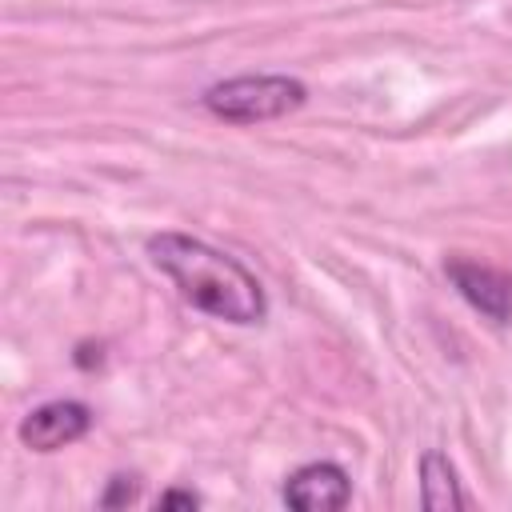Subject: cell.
I'll return each mask as SVG.
<instances>
[{
  "label": "cell",
  "instance_id": "cell-2",
  "mask_svg": "<svg viewBox=\"0 0 512 512\" xmlns=\"http://www.w3.org/2000/svg\"><path fill=\"white\" fill-rule=\"evenodd\" d=\"M308 100V88L292 76H236L204 92V108L232 124H260L296 112Z\"/></svg>",
  "mask_w": 512,
  "mask_h": 512
},
{
  "label": "cell",
  "instance_id": "cell-3",
  "mask_svg": "<svg viewBox=\"0 0 512 512\" xmlns=\"http://www.w3.org/2000/svg\"><path fill=\"white\" fill-rule=\"evenodd\" d=\"M92 428V412L80 400H48L20 420V440L32 452H56Z\"/></svg>",
  "mask_w": 512,
  "mask_h": 512
},
{
  "label": "cell",
  "instance_id": "cell-4",
  "mask_svg": "<svg viewBox=\"0 0 512 512\" xmlns=\"http://www.w3.org/2000/svg\"><path fill=\"white\" fill-rule=\"evenodd\" d=\"M444 272L460 288V296L472 308H480L488 320H496V324L512 320V276L508 272H496V268L472 264V260H448Z\"/></svg>",
  "mask_w": 512,
  "mask_h": 512
},
{
  "label": "cell",
  "instance_id": "cell-6",
  "mask_svg": "<svg viewBox=\"0 0 512 512\" xmlns=\"http://www.w3.org/2000/svg\"><path fill=\"white\" fill-rule=\"evenodd\" d=\"M420 504H424L428 512L464 508L456 472H452L448 456H440V452H424V460H420Z\"/></svg>",
  "mask_w": 512,
  "mask_h": 512
},
{
  "label": "cell",
  "instance_id": "cell-7",
  "mask_svg": "<svg viewBox=\"0 0 512 512\" xmlns=\"http://www.w3.org/2000/svg\"><path fill=\"white\" fill-rule=\"evenodd\" d=\"M136 500V480L132 476H112V488L100 496L104 508H116V504H132Z\"/></svg>",
  "mask_w": 512,
  "mask_h": 512
},
{
  "label": "cell",
  "instance_id": "cell-5",
  "mask_svg": "<svg viewBox=\"0 0 512 512\" xmlns=\"http://www.w3.org/2000/svg\"><path fill=\"white\" fill-rule=\"evenodd\" d=\"M280 496L288 508H300V512H332L352 500V480L344 476V468L320 460V464L296 468Z\"/></svg>",
  "mask_w": 512,
  "mask_h": 512
},
{
  "label": "cell",
  "instance_id": "cell-8",
  "mask_svg": "<svg viewBox=\"0 0 512 512\" xmlns=\"http://www.w3.org/2000/svg\"><path fill=\"white\" fill-rule=\"evenodd\" d=\"M196 504H200V496L196 492H180V488H172V492H164L156 500V508H196Z\"/></svg>",
  "mask_w": 512,
  "mask_h": 512
},
{
  "label": "cell",
  "instance_id": "cell-1",
  "mask_svg": "<svg viewBox=\"0 0 512 512\" xmlns=\"http://www.w3.org/2000/svg\"><path fill=\"white\" fill-rule=\"evenodd\" d=\"M148 256L160 272H168L180 288V296L228 324H260L268 312L260 280L220 248L184 236V232H160L148 240Z\"/></svg>",
  "mask_w": 512,
  "mask_h": 512
}]
</instances>
